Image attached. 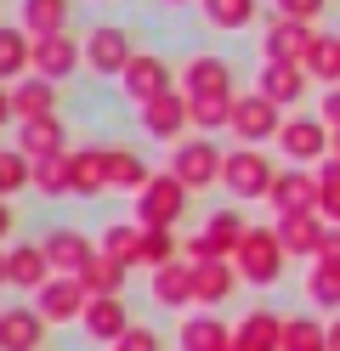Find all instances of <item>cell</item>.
Segmentation results:
<instances>
[{
    "mask_svg": "<svg viewBox=\"0 0 340 351\" xmlns=\"http://www.w3.org/2000/svg\"><path fill=\"white\" fill-rule=\"evenodd\" d=\"M284 261H289V250H284L278 227H249V232H244V244H238V255H233V267H238L244 283H256V289H272V283L284 278Z\"/></svg>",
    "mask_w": 340,
    "mask_h": 351,
    "instance_id": "6da1fadb",
    "label": "cell"
},
{
    "mask_svg": "<svg viewBox=\"0 0 340 351\" xmlns=\"http://www.w3.org/2000/svg\"><path fill=\"white\" fill-rule=\"evenodd\" d=\"M244 232H249V221L238 210H216V215H204V227L181 244V261H233Z\"/></svg>",
    "mask_w": 340,
    "mask_h": 351,
    "instance_id": "7a4b0ae2",
    "label": "cell"
},
{
    "mask_svg": "<svg viewBox=\"0 0 340 351\" xmlns=\"http://www.w3.org/2000/svg\"><path fill=\"white\" fill-rule=\"evenodd\" d=\"M221 170H227V153H221L210 136H181L176 153H170V176H176L188 193L216 187V182H221Z\"/></svg>",
    "mask_w": 340,
    "mask_h": 351,
    "instance_id": "3957f363",
    "label": "cell"
},
{
    "mask_svg": "<svg viewBox=\"0 0 340 351\" xmlns=\"http://www.w3.org/2000/svg\"><path fill=\"white\" fill-rule=\"evenodd\" d=\"M238 136V147H261V142H278V130H284V108L261 97V91H244L233 97V125H227Z\"/></svg>",
    "mask_w": 340,
    "mask_h": 351,
    "instance_id": "277c9868",
    "label": "cell"
},
{
    "mask_svg": "<svg viewBox=\"0 0 340 351\" xmlns=\"http://www.w3.org/2000/svg\"><path fill=\"white\" fill-rule=\"evenodd\" d=\"M272 182H278V170L261 147H233L227 153V170H221V187L233 193V199H267Z\"/></svg>",
    "mask_w": 340,
    "mask_h": 351,
    "instance_id": "5b68a950",
    "label": "cell"
},
{
    "mask_svg": "<svg viewBox=\"0 0 340 351\" xmlns=\"http://www.w3.org/2000/svg\"><path fill=\"white\" fill-rule=\"evenodd\" d=\"M181 210H188V187H181L170 170H159L153 182L136 193V221L142 227H176Z\"/></svg>",
    "mask_w": 340,
    "mask_h": 351,
    "instance_id": "8992f818",
    "label": "cell"
},
{
    "mask_svg": "<svg viewBox=\"0 0 340 351\" xmlns=\"http://www.w3.org/2000/svg\"><path fill=\"white\" fill-rule=\"evenodd\" d=\"M278 147L289 153V165H312V159H324V153H335V130L317 114H289L284 130H278Z\"/></svg>",
    "mask_w": 340,
    "mask_h": 351,
    "instance_id": "52a82bcc",
    "label": "cell"
},
{
    "mask_svg": "<svg viewBox=\"0 0 340 351\" xmlns=\"http://www.w3.org/2000/svg\"><path fill=\"white\" fill-rule=\"evenodd\" d=\"M131 57H136V46H131V34L120 29V23H97L85 34V69L91 74H125L131 69Z\"/></svg>",
    "mask_w": 340,
    "mask_h": 351,
    "instance_id": "ba28073f",
    "label": "cell"
},
{
    "mask_svg": "<svg viewBox=\"0 0 340 351\" xmlns=\"http://www.w3.org/2000/svg\"><path fill=\"white\" fill-rule=\"evenodd\" d=\"M312 46H317V29H312V23H295V17H272L267 34H261L267 62H301V69H306Z\"/></svg>",
    "mask_w": 340,
    "mask_h": 351,
    "instance_id": "9c48e42d",
    "label": "cell"
},
{
    "mask_svg": "<svg viewBox=\"0 0 340 351\" xmlns=\"http://www.w3.org/2000/svg\"><path fill=\"white\" fill-rule=\"evenodd\" d=\"M80 62H85V40H74V34H34V74L40 80H68V74H74L80 69Z\"/></svg>",
    "mask_w": 340,
    "mask_h": 351,
    "instance_id": "30bf717a",
    "label": "cell"
},
{
    "mask_svg": "<svg viewBox=\"0 0 340 351\" xmlns=\"http://www.w3.org/2000/svg\"><path fill=\"white\" fill-rule=\"evenodd\" d=\"M40 250H45V261H52L57 278H80L91 267V255H97V244H91L80 227H52V232L40 238Z\"/></svg>",
    "mask_w": 340,
    "mask_h": 351,
    "instance_id": "8fae6325",
    "label": "cell"
},
{
    "mask_svg": "<svg viewBox=\"0 0 340 351\" xmlns=\"http://www.w3.org/2000/svg\"><path fill=\"white\" fill-rule=\"evenodd\" d=\"M272 210L278 215H306V210H317V170H306V165H289V170H278V182H272Z\"/></svg>",
    "mask_w": 340,
    "mask_h": 351,
    "instance_id": "7c38bea8",
    "label": "cell"
},
{
    "mask_svg": "<svg viewBox=\"0 0 340 351\" xmlns=\"http://www.w3.org/2000/svg\"><path fill=\"white\" fill-rule=\"evenodd\" d=\"M80 328H85V335L97 340V346H120L136 323H131V312H125V295H91Z\"/></svg>",
    "mask_w": 340,
    "mask_h": 351,
    "instance_id": "4fadbf2b",
    "label": "cell"
},
{
    "mask_svg": "<svg viewBox=\"0 0 340 351\" xmlns=\"http://www.w3.org/2000/svg\"><path fill=\"white\" fill-rule=\"evenodd\" d=\"M85 306H91V295H85V283L80 278H52L45 289L34 295V312L45 317V323H80L85 317Z\"/></svg>",
    "mask_w": 340,
    "mask_h": 351,
    "instance_id": "5bb4252c",
    "label": "cell"
},
{
    "mask_svg": "<svg viewBox=\"0 0 340 351\" xmlns=\"http://www.w3.org/2000/svg\"><path fill=\"white\" fill-rule=\"evenodd\" d=\"M238 283H244V278H238L233 261H193V306H199V312H216V306H227Z\"/></svg>",
    "mask_w": 340,
    "mask_h": 351,
    "instance_id": "9a60e30c",
    "label": "cell"
},
{
    "mask_svg": "<svg viewBox=\"0 0 340 351\" xmlns=\"http://www.w3.org/2000/svg\"><path fill=\"white\" fill-rule=\"evenodd\" d=\"M142 130L148 136H159V142H181V130L193 125V114H188V91H165V97H153V102H142Z\"/></svg>",
    "mask_w": 340,
    "mask_h": 351,
    "instance_id": "2e32d148",
    "label": "cell"
},
{
    "mask_svg": "<svg viewBox=\"0 0 340 351\" xmlns=\"http://www.w3.org/2000/svg\"><path fill=\"white\" fill-rule=\"evenodd\" d=\"M52 278H57V272H52V261H45L40 244H12V250H6V289H17V295H40Z\"/></svg>",
    "mask_w": 340,
    "mask_h": 351,
    "instance_id": "e0dca14e",
    "label": "cell"
},
{
    "mask_svg": "<svg viewBox=\"0 0 340 351\" xmlns=\"http://www.w3.org/2000/svg\"><path fill=\"white\" fill-rule=\"evenodd\" d=\"M120 85H125V97H131V102H153V97L176 91V85H170V62H165V57H153V51H136V57H131V69L120 74Z\"/></svg>",
    "mask_w": 340,
    "mask_h": 351,
    "instance_id": "ac0fdd59",
    "label": "cell"
},
{
    "mask_svg": "<svg viewBox=\"0 0 340 351\" xmlns=\"http://www.w3.org/2000/svg\"><path fill=\"white\" fill-rule=\"evenodd\" d=\"M45 328L34 306H0V351H45Z\"/></svg>",
    "mask_w": 340,
    "mask_h": 351,
    "instance_id": "d6986e66",
    "label": "cell"
},
{
    "mask_svg": "<svg viewBox=\"0 0 340 351\" xmlns=\"http://www.w3.org/2000/svg\"><path fill=\"white\" fill-rule=\"evenodd\" d=\"M181 91H188V97H233V69H227V57H210V51L188 57Z\"/></svg>",
    "mask_w": 340,
    "mask_h": 351,
    "instance_id": "ffe728a7",
    "label": "cell"
},
{
    "mask_svg": "<svg viewBox=\"0 0 340 351\" xmlns=\"http://www.w3.org/2000/svg\"><path fill=\"white\" fill-rule=\"evenodd\" d=\"M34 74V34L23 23H0V85H17Z\"/></svg>",
    "mask_w": 340,
    "mask_h": 351,
    "instance_id": "44dd1931",
    "label": "cell"
},
{
    "mask_svg": "<svg viewBox=\"0 0 340 351\" xmlns=\"http://www.w3.org/2000/svg\"><path fill=\"white\" fill-rule=\"evenodd\" d=\"M306 80H312V74L301 69V62H261L256 91H261V97H272L278 108H295V102L306 97Z\"/></svg>",
    "mask_w": 340,
    "mask_h": 351,
    "instance_id": "7402d4cb",
    "label": "cell"
},
{
    "mask_svg": "<svg viewBox=\"0 0 340 351\" xmlns=\"http://www.w3.org/2000/svg\"><path fill=\"white\" fill-rule=\"evenodd\" d=\"M233 351H284V317L267 312V306H256L249 317H238Z\"/></svg>",
    "mask_w": 340,
    "mask_h": 351,
    "instance_id": "603a6c76",
    "label": "cell"
},
{
    "mask_svg": "<svg viewBox=\"0 0 340 351\" xmlns=\"http://www.w3.org/2000/svg\"><path fill=\"white\" fill-rule=\"evenodd\" d=\"M278 238H284L289 255L317 261V250H324V238H329V221H324L317 210H306V215H278Z\"/></svg>",
    "mask_w": 340,
    "mask_h": 351,
    "instance_id": "cb8c5ba5",
    "label": "cell"
},
{
    "mask_svg": "<svg viewBox=\"0 0 340 351\" xmlns=\"http://www.w3.org/2000/svg\"><path fill=\"white\" fill-rule=\"evenodd\" d=\"M12 114H17V125H29V119H52V114H57V85H52V80H40V74L17 80V85H12Z\"/></svg>",
    "mask_w": 340,
    "mask_h": 351,
    "instance_id": "d4e9b609",
    "label": "cell"
},
{
    "mask_svg": "<svg viewBox=\"0 0 340 351\" xmlns=\"http://www.w3.org/2000/svg\"><path fill=\"white\" fill-rule=\"evenodd\" d=\"M17 147L29 153L34 165L40 159H57V153H68V130H63L57 114L52 119H29V125H17Z\"/></svg>",
    "mask_w": 340,
    "mask_h": 351,
    "instance_id": "484cf974",
    "label": "cell"
},
{
    "mask_svg": "<svg viewBox=\"0 0 340 351\" xmlns=\"http://www.w3.org/2000/svg\"><path fill=\"white\" fill-rule=\"evenodd\" d=\"M176 346L181 351H227L233 346V328H227L221 317H210V312H199V317H181Z\"/></svg>",
    "mask_w": 340,
    "mask_h": 351,
    "instance_id": "4316f807",
    "label": "cell"
},
{
    "mask_svg": "<svg viewBox=\"0 0 340 351\" xmlns=\"http://www.w3.org/2000/svg\"><path fill=\"white\" fill-rule=\"evenodd\" d=\"M153 300L181 312V306H193V261H170V267L153 272Z\"/></svg>",
    "mask_w": 340,
    "mask_h": 351,
    "instance_id": "83f0119b",
    "label": "cell"
},
{
    "mask_svg": "<svg viewBox=\"0 0 340 351\" xmlns=\"http://www.w3.org/2000/svg\"><path fill=\"white\" fill-rule=\"evenodd\" d=\"M68 165H74V193H80V199L108 193V147H74Z\"/></svg>",
    "mask_w": 340,
    "mask_h": 351,
    "instance_id": "f1b7e54d",
    "label": "cell"
},
{
    "mask_svg": "<svg viewBox=\"0 0 340 351\" xmlns=\"http://www.w3.org/2000/svg\"><path fill=\"white\" fill-rule=\"evenodd\" d=\"M148 182H153V170L142 165L136 147H108V187L113 193H142Z\"/></svg>",
    "mask_w": 340,
    "mask_h": 351,
    "instance_id": "f546056e",
    "label": "cell"
},
{
    "mask_svg": "<svg viewBox=\"0 0 340 351\" xmlns=\"http://www.w3.org/2000/svg\"><path fill=\"white\" fill-rule=\"evenodd\" d=\"M125 278H131V267L125 261H113V255H91V267L80 272V283H85V295H125Z\"/></svg>",
    "mask_w": 340,
    "mask_h": 351,
    "instance_id": "4dcf8cb0",
    "label": "cell"
},
{
    "mask_svg": "<svg viewBox=\"0 0 340 351\" xmlns=\"http://www.w3.org/2000/svg\"><path fill=\"white\" fill-rule=\"evenodd\" d=\"M97 250L113 255V261H125V267H142V221H108Z\"/></svg>",
    "mask_w": 340,
    "mask_h": 351,
    "instance_id": "1f68e13d",
    "label": "cell"
},
{
    "mask_svg": "<svg viewBox=\"0 0 340 351\" xmlns=\"http://www.w3.org/2000/svg\"><path fill=\"white\" fill-rule=\"evenodd\" d=\"M34 193L40 199H68V193H74V165H68V153L34 165Z\"/></svg>",
    "mask_w": 340,
    "mask_h": 351,
    "instance_id": "d6a6232c",
    "label": "cell"
},
{
    "mask_svg": "<svg viewBox=\"0 0 340 351\" xmlns=\"http://www.w3.org/2000/svg\"><path fill=\"white\" fill-rule=\"evenodd\" d=\"M23 29L29 34H63L68 29V0H23Z\"/></svg>",
    "mask_w": 340,
    "mask_h": 351,
    "instance_id": "836d02e7",
    "label": "cell"
},
{
    "mask_svg": "<svg viewBox=\"0 0 340 351\" xmlns=\"http://www.w3.org/2000/svg\"><path fill=\"white\" fill-rule=\"evenodd\" d=\"M188 114H193V130H199V136L227 130V125H233V97H188Z\"/></svg>",
    "mask_w": 340,
    "mask_h": 351,
    "instance_id": "e575fe53",
    "label": "cell"
},
{
    "mask_svg": "<svg viewBox=\"0 0 340 351\" xmlns=\"http://www.w3.org/2000/svg\"><path fill=\"white\" fill-rule=\"evenodd\" d=\"M23 187H34V159L23 147H0V199H12Z\"/></svg>",
    "mask_w": 340,
    "mask_h": 351,
    "instance_id": "d590c367",
    "label": "cell"
},
{
    "mask_svg": "<svg viewBox=\"0 0 340 351\" xmlns=\"http://www.w3.org/2000/svg\"><path fill=\"white\" fill-rule=\"evenodd\" d=\"M284 351H329V323H317V317H284Z\"/></svg>",
    "mask_w": 340,
    "mask_h": 351,
    "instance_id": "8d00e7d4",
    "label": "cell"
},
{
    "mask_svg": "<svg viewBox=\"0 0 340 351\" xmlns=\"http://www.w3.org/2000/svg\"><path fill=\"white\" fill-rule=\"evenodd\" d=\"M261 12V0H204V23L216 29H249Z\"/></svg>",
    "mask_w": 340,
    "mask_h": 351,
    "instance_id": "74e56055",
    "label": "cell"
},
{
    "mask_svg": "<svg viewBox=\"0 0 340 351\" xmlns=\"http://www.w3.org/2000/svg\"><path fill=\"white\" fill-rule=\"evenodd\" d=\"M306 300L317 306V312H340V272L324 267V261H312V272H306Z\"/></svg>",
    "mask_w": 340,
    "mask_h": 351,
    "instance_id": "f35d334b",
    "label": "cell"
},
{
    "mask_svg": "<svg viewBox=\"0 0 340 351\" xmlns=\"http://www.w3.org/2000/svg\"><path fill=\"white\" fill-rule=\"evenodd\" d=\"M170 261H181V238L170 227H142V267H170Z\"/></svg>",
    "mask_w": 340,
    "mask_h": 351,
    "instance_id": "ab89813d",
    "label": "cell"
},
{
    "mask_svg": "<svg viewBox=\"0 0 340 351\" xmlns=\"http://www.w3.org/2000/svg\"><path fill=\"white\" fill-rule=\"evenodd\" d=\"M306 74L324 80V85H340V34H317V46L306 57Z\"/></svg>",
    "mask_w": 340,
    "mask_h": 351,
    "instance_id": "60d3db41",
    "label": "cell"
},
{
    "mask_svg": "<svg viewBox=\"0 0 340 351\" xmlns=\"http://www.w3.org/2000/svg\"><path fill=\"white\" fill-rule=\"evenodd\" d=\"M317 193H324V199H317V215H324L329 227H340V159L335 153L324 159V170H317Z\"/></svg>",
    "mask_w": 340,
    "mask_h": 351,
    "instance_id": "b9f144b4",
    "label": "cell"
},
{
    "mask_svg": "<svg viewBox=\"0 0 340 351\" xmlns=\"http://www.w3.org/2000/svg\"><path fill=\"white\" fill-rule=\"evenodd\" d=\"M113 351H165V340H159V328H148V323H136L131 335L113 346Z\"/></svg>",
    "mask_w": 340,
    "mask_h": 351,
    "instance_id": "7bdbcfd3",
    "label": "cell"
},
{
    "mask_svg": "<svg viewBox=\"0 0 340 351\" xmlns=\"http://www.w3.org/2000/svg\"><path fill=\"white\" fill-rule=\"evenodd\" d=\"M329 0H278V17H295V23H317Z\"/></svg>",
    "mask_w": 340,
    "mask_h": 351,
    "instance_id": "ee69618b",
    "label": "cell"
},
{
    "mask_svg": "<svg viewBox=\"0 0 340 351\" xmlns=\"http://www.w3.org/2000/svg\"><path fill=\"white\" fill-rule=\"evenodd\" d=\"M317 119H324L335 136H340V85H329V91H324V108H317Z\"/></svg>",
    "mask_w": 340,
    "mask_h": 351,
    "instance_id": "f6af8a7d",
    "label": "cell"
},
{
    "mask_svg": "<svg viewBox=\"0 0 340 351\" xmlns=\"http://www.w3.org/2000/svg\"><path fill=\"white\" fill-rule=\"evenodd\" d=\"M317 261L340 272V227H329V238H324V250H317Z\"/></svg>",
    "mask_w": 340,
    "mask_h": 351,
    "instance_id": "bcb514c9",
    "label": "cell"
},
{
    "mask_svg": "<svg viewBox=\"0 0 340 351\" xmlns=\"http://www.w3.org/2000/svg\"><path fill=\"white\" fill-rule=\"evenodd\" d=\"M17 114H12V85H0V125H12Z\"/></svg>",
    "mask_w": 340,
    "mask_h": 351,
    "instance_id": "7dc6e473",
    "label": "cell"
},
{
    "mask_svg": "<svg viewBox=\"0 0 340 351\" xmlns=\"http://www.w3.org/2000/svg\"><path fill=\"white\" fill-rule=\"evenodd\" d=\"M6 232H12V204L0 199V244H6Z\"/></svg>",
    "mask_w": 340,
    "mask_h": 351,
    "instance_id": "c3c4849f",
    "label": "cell"
},
{
    "mask_svg": "<svg viewBox=\"0 0 340 351\" xmlns=\"http://www.w3.org/2000/svg\"><path fill=\"white\" fill-rule=\"evenodd\" d=\"M329 351H340V317L329 323Z\"/></svg>",
    "mask_w": 340,
    "mask_h": 351,
    "instance_id": "681fc988",
    "label": "cell"
},
{
    "mask_svg": "<svg viewBox=\"0 0 340 351\" xmlns=\"http://www.w3.org/2000/svg\"><path fill=\"white\" fill-rule=\"evenodd\" d=\"M165 6H188V0H165Z\"/></svg>",
    "mask_w": 340,
    "mask_h": 351,
    "instance_id": "f907efd6",
    "label": "cell"
},
{
    "mask_svg": "<svg viewBox=\"0 0 340 351\" xmlns=\"http://www.w3.org/2000/svg\"><path fill=\"white\" fill-rule=\"evenodd\" d=\"M335 159H340V136H335Z\"/></svg>",
    "mask_w": 340,
    "mask_h": 351,
    "instance_id": "816d5d0a",
    "label": "cell"
},
{
    "mask_svg": "<svg viewBox=\"0 0 340 351\" xmlns=\"http://www.w3.org/2000/svg\"><path fill=\"white\" fill-rule=\"evenodd\" d=\"M227 351H233V346H227Z\"/></svg>",
    "mask_w": 340,
    "mask_h": 351,
    "instance_id": "f5cc1de1",
    "label": "cell"
},
{
    "mask_svg": "<svg viewBox=\"0 0 340 351\" xmlns=\"http://www.w3.org/2000/svg\"><path fill=\"white\" fill-rule=\"evenodd\" d=\"M45 351H52V346H45Z\"/></svg>",
    "mask_w": 340,
    "mask_h": 351,
    "instance_id": "db71d44e",
    "label": "cell"
}]
</instances>
